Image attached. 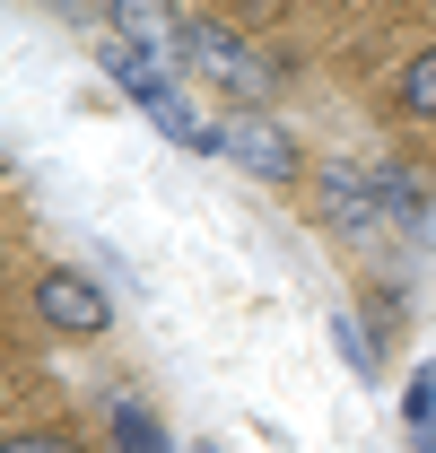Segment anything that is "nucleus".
Wrapping results in <instances>:
<instances>
[{
    "label": "nucleus",
    "mask_w": 436,
    "mask_h": 453,
    "mask_svg": "<svg viewBox=\"0 0 436 453\" xmlns=\"http://www.w3.org/2000/svg\"><path fill=\"white\" fill-rule=\"evenodd\" d=\"M384 174V210H393V235H419V219H428V192H419V174L401 166H376Z\"/></svg>",
    "instance_id": "6"
},
{
    "label": "nucleus",
    "mask_w": 436,
    "mask_h": 453,
    "mask_svg": "<svg viewBox=\"0 0 436 453\" xmlns=\"http://www.w3.org/2000/svg\"><path fill=\"white\" fill-rule=\"evenodd\" d=\"M218 157H236L245 174H271V183H279V174H297V140H288L279 122H262V113H236Z\"/></svg>",
    "instance_id": "5"
},
{
    "label": "nucleus",
    "mask_w": 436,
    "mask_h": 453,
    "mask_svg": "<svg viewBox=\"0 0 436 453\" xmlns=\"http://www.w3.org/2000/svg\"><path fill=\"white\" fill-rule=\"evenodd\" d=\"M9 453H79V445H61V436H18Z\"/></svg>",
    "instance_id": "11"
},
{
    "label": "nucleus",
    "mask_w": 436,
    "mask_h": 453,
    "mask_svg": "<svg viewBox=\"0 0 436 453\" xmlns=\"http://www.w3.org/2000/svg\"><path fill=\"white\" fill-rule=\"evenodd\" d=\"M401 418H410V436H436V375H410V393H401Z\"/></svg>",
    "instance_id": "9"
},
{
    "label": "nucleus",
    "mask_w": 436,
    "mask_h": 453,
    "mask_svg": "<svg viewBox=\"0 0 436 453\" xmlns=\"http://www.w3.org/2000/svg\"><path fill=\"white\" fill-rule=\"evenodd\" d=\"M175 61L201 79V88H218V96H236V105L253 113L262 96H271V61L253 53L236 27H210V18H192V27H175Z\"/></svg>",
    "instance_id": "1"
},
{
    "label": "nucleus",
    "mask_w": 436,
    "mask_h": 453,
    "mask_svg": "<svg viewBox=\"0 0 436 453\" xmlns=\"http://www.w3.org/2000/svg\"><path fill=\"white\" fill-rule=\"evenodd\" d=\"M331 349H340V357H349V375H376V340H367V323H358V314H349V305H340V314H331Z\"/></svg>",
    "instance_id": "8"
},
{
    "label": "nucleus",
    "mask_w": 436,
    "mask_h": 453,
    "mask_svg": "<svg viewBox=\"0 0 436 453\" xmlns=\"http://www.w3.org/2000/svg\"><path fill=\"white\" fill-rule=\"evenodd\" d=\"M401 105H410V113H436V53H419L410 70H401Z\"/></svg>",
    "instance_id": "10"
},
{
    "label": "nucleus",
    "mask_w": 436,
    "mask_h": 453,
    "mask_svg": "<svg viewBox=\"0 0 436 453\" xmlns=\"http://www.w3.org/2000/svg\"><path fill=\"white\" fill-rule=\"evenodd\" d=\"M35 314H44L53 332H79V340L113 323L105 288H97V280H79V271H44V280H35Z\"/></svg>",
    "instance_id": "4"
},
{
    "label": "nucleus",
    "mask_w": 436,
    "mask_h": 453,
    "mask_svg": "<svg viewBox=\"0 0 436 453\" xmlns=\"http://www.w3.org/2000/svg\"><path fill=\"white\" fill-rule=\"evenodd\" d=\"M315 201H323V219L340 226V235H358V244L393 235V210H384V174L376 166H323Z\"/></svg>",
    "instance_id": "2"
},
{
    "label": "nucleus",
    "mask_w": 436,
    "mask_h": 453,
    "mask_svg": "<svg viewBox=\"0 0 436 453\" xmlns=\"http://www.w3.org/2000/svg\"><path fill=\"white\" fill-rule=\"evenodd\" d=\"M201 453H218V445H201Z\"/></svg>",
    "instance_id": "12"
},
{
    "label": "nucleus",
    "mask_w": 436,
    "mask_h": 453,
    "mask_svg": "<svg viewBox=\"0 0 436 453\" xmlns=\"http://www.w3.org/2000/svg\"><path fill=\"white\" fill-rule=\"evenodd\" d=\"M113 445H122V453H175L166 427L149 418V410H131V401H113Z\"/></svg>",
    "instance_id": "7"
},
{
    "label": "nucleus",
    "mask_w": 436,
    "mask_h": 453,
    "mask_svg": "<svg viewBox=\"0 0 436 453\" xmlns=\"http://www.w3.org/2000/svg\"><path fill=\"white\" fill-rule=\"evenodd\" d=\"M131 105L149 113V122H158V131L175 140V149H201V157H210V149H227V122H210V113L192 105V96H183L175 79H149V88H140Z\"/></svg>",
    "instance_id": "3"
}]
</instances>
